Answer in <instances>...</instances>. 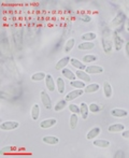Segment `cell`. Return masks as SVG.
Wrapping results in <instances>:
<instances>
[{
  "label": "cell",
  "mask_w": 129,
  "mask_h": 158,
  "mask_svg": "<svg viewBox=\"0 0 129 158\" xmlns=\"http://www.w3.org/2000/svg\"><path fill=\"white\" fill-rule=\"evenodd\" d=\"M112 35H113V45H114L115 51H117V52H119V51H121L122 48H123L124 41H123V39L119 37V33H117L116 31H113Z\"/></svg>",
  "instance_id": "cell-6"
},
{
  "label": "cell",
  "mask_w": 129,
  "mask_h": 158,
  "mask_svg": "<svg viewBox=\"0 0 129 158\" xmlns=\"http://www.w3.org/2000/svg\"><path fill=\"white\" fill-rule=\"evenodd\" d=\"M61 73H63V75L66 77L67 80H70V81H74V80H77V75H75V73L73 72L72 70H70V69L64 68L61 70Z\"/></svg>",
  "instance_id": "cell-19"
},
{
  "label": "cell",
  "mask_w": 129,
  "mask_h": 158,
  "mask_svg": "<svg viewBox=\"0 0 129 158\" xmlns=\"http://www.w3.org/2000/svg\"><path fill=\"white\" fill-rule=\"evenodd\" d=\"M125 19H126L125 14H124L123 12H119V14L114 17V19L112 21V23H111V27H112L113 29H116V28H119V27H122V25L124 24Z\"/></svg>",
  "instance_id": "cell-3"
},
{
  "label": "cell",
  "mask_w": 129,
  "mask_h": 158,
  "mask_svg": "<svg viewBox=\"0 0 129 158\" xmlns=\"http://www.w3.org/2000/svg\"><path fill=\"white\" fill-rule=\"evenodd\" d=\"M122 135H123L124 139L129 140V129H126V130H124L123 132H122Z\"/></svg>",
  "instance_id": "cell-35"
},
{
  "label": "cell",
  "mask_w": 129,
  "mask_h": 158,
  "mask_svg": "<svg viewBox=\"0 0 129 158\" xmlns=\"http://www.w3.org/2000/svg\"><path fill=\"white\" fill-rule=\"evenodd\" d=\"M111 115L113 117H117V118H122V117H126L128 116L129 112L125 109H119V108H115L111 110Z\"/></svg>",
  "instance_id": "cell-8"
},
{
  "label": "cell",
  "mask_w": 129,
  "mask_h": 158,
  "mask_svg": "<svg viewBox=\"0 0 129 158\" xmlns=\"http://www.w3.org/2000/svg\"><path fill=\"white\" fill-rule=\"evenodd\" d=\"M100 132H101V128H100V127H94V128H92L87 132V135H86V139L87 140H95L98 135H100Z\"/></svg>",
  "instance_id": "cell-14"
},
{
  "label": "cell",
  "mask_w": 129,
  "mask_h": 158,
  "mask_svg": "<svg viewBox=\"0 0 129 158\" xmlns=\"http://www.w3.org/2000/svg\"><path fill=\"white\" fill-rule=\"evenodd\" d=\"M74 45H75V41H74V39H68L66 41V43H64V53H70L71 51H72V48H74Z\"/></svg>",
  "instance_id": "cell-27"
},
{
  "label": "cell",
  "mask_w": 129,
  "mask_h": 158,
  "mask_svg": "<svg viewBox=\"0 0 129 158\" xmlns=\"http://www.w3.org/2000/svg\"><path fill=\"white\" fill-rule=\"evenodd\" d=\"M81 39L83 42H93L97 39V35L95 32H86L81 35Z\"/></svg>",
  "instance_id": "cell-23"
},
{
  "label": "cell",
  "mask_w": 129,
  "mask_h": 158,
  "mask_svg": "<svg viewBox=\"0 0 129 158\" xmlns=\"http://www.w3.org/2000/svg\"><path fill=\"white\" fill-rule=\"evenodd\" d=\"M126 29H127V31H129V19L127 21V27H126Z\"/></svg>",
  "instance_id": "cell-38"
},
{
  "label": "cell",
  "mask_w": 129,
  "mask_h": 158,
  "mask_svg": "<svg viewBox=\"0 0 129 158\" xmlns=\"http://www.w3.org/2000/svg\"><path fill=\"white\" fill-rule=\"evenodd\" d=\"M125 130V126L123 124H112V125L109 126L108 131L111 133H117V132H123Z\"/></svg>",
  "instance_id": "cell-17"
},
{
  "label": "cell",
  "mask_w": 129,
  "mask_h": 158,
  "mask_svg": "<svg viewBox=\"0 0 129 158\" xmlns=\"http://www.w3.org/2000/svg\"><path fill=\"white\" fill-rule=\"evenodd\" d=\"M85 71L88 74H100L103 72V67L97 66V64H90V66H86Z\"/></svg>",
  "instance_id": "cell-9"
},
{
  "label": "cell",
  "mask_w": 129,
  "mask_h": 158,
  "mask_svg": "<svg viewBox=\"0 0 129 158\" xmlns=\"http://www.w3.org/2000/svg\"><path fill=\"white\" fill-rule=\"evenodd\" d=\"M125 51H126V55L129 57V41L126 42V44H125Z\"/></svg>",
  "instance_id": "cell-37"
},
{
  "label": "cell",
  "mask_w": 129,
  "mask_h": 158,
  "mask_svg": "<svg viewBox=\"0 0 129 158\" xmlns=\"http://www.w3.org/2000/svg\"><path fill=\"white\" fill-rule=\"evenodd\" d=\"M101 110V108H99L98 106L97 103H95V102H93V103L89 104V111L93 113H96V112H99V111Z\"/></svg>",
  "instance_id": "cell-33"
},
{
  "label": "cell",
  "mask_w": 129,
  "mask_h": 158,
  "mask_svg": "<svg viewBox=\"0 0 129 158\" xmlns=\"http://www.w3.org/2000/svg\"><path fill=\"white\" fill-rule=\"evenodd\" d=\"M112 32L110 28H106L104 31H102V48L106 54H110L112 52Z\"/></svg>",
  "instance_id": "cell-1"
},
{
  "label": "cell",
  "mask_w": 129,
  "mask_h": 158,
  "mask_svg": "<svg viewBox=\"0 0 129 158\" xmlns=\"http://www.w3.org/2000/svg\"><path fill=\"white\" fill-rule=\"evenodd\" d=\"M44 81H45V87L48 90L54 92V90L56 89V82L54 81L52 74H46V77Z\"/></svg>",
  "instance_id": "cell-7"
},
{
  "label": "cell",
  "mask_w": 129,
  "mask_h": 158,
  "mask_svg": "<svg viewBox=\"0 0 129 158\" xmlns=\"http://www.w3.org/2000/svg\"><path fill=\"white\" fill-rule=\"evenodd\" d=\"M96 60H97V56L93 54H87V55H85V56H83V58H82V61H83L84 64L94 63V61H96Z\"/></svg>",
  "instance_id": "cell-31"
},
{
  "label": "cell",
  "mask_w": 129,
  "mask_h": 158,
  "mask_svg": "<svg viewBox=\"0 0 129 158\" xmlns=\"http://www.w3.org/2000/svg\"><path fill=\"white\" fill-rule=\"evenodd\" d=\"M40 99H41V102L43 104V106L48 110L52 109V99H51L50 95L45 92V90H42L40 93Z\"/></svg>",
  "instance_id": "cell-4"
},
{
  "label": "cell",
  "mask_w": 129,
  "mask_h": 158,
  "mask_svg": "<svg viewBox=\"0 0 129 158\" xmlns=\"http://www.w3.org/2000/svg\"><path fill=\"white\" fill-rule=\"evenodd\" d=\"M13 148H13V146H11V145H9V146H4V148H2L1 152H0V153H1V154H4V153H10L11 151L13 150Z\"/></svg>",
  "instance_id": "cell-34"
},
{
  "label": "cell",
  "mask_w": 129,
  "mask_h": 158,
  "mask_svg": "<svg viewBox=\"0 0 129 158\" xmlns=\"http://www.w3.org/2000/svg\"><path fill=\"white\" fill-rule=\"evenodd\" d=\"M103 95L106 98H111L113 95V88L109 82H104L103 83Z\"/></svg>",
  "instance_id": "cell-21"
},
{
  "label": "cell",
  "mask_w": 129,
  "mask_h": 158,
  "mask_svg": "<svg viewBox=\"0 0 129 158\" xmlns=\"http://www.w3.org/2000/svg\"><path fill=\"white\" fill-rule=\"evenodd\" d=\"M77 48L80 51H90L95 48V43L94 42H82L77 45Z\"/></svg>",
  "instance_id": "cell-22"
},
{
  "label": "cell",
  "mask_w": 129,
  "mask_h": 158,
  "mask_svg": "<svg viewBox=\"0 0 129 158\" xmlns=\"http://www.w3.org/2000/svg\"><path fill=\"white\" fill-rule=\"evenodd\" d=\"M89 104H87L86 102H82L80 104V114H81L82 118L87 119L88 115H89Z\"/></svg>",
  "instance_id": "cell-12"
},
{
  "label": "cell",
  "mask_w": 129,
  "mask_h": 158,
  "mask_svg": "<svg viewBox=\"0 0 129 158\" xmlns=\"http://www.w3.org/2000/svg\"><path fill=\"white\" fill-rule=\"evenodd\" d=\"M70 86L75 89H84L86 87V83L81 80H74V81H70Z\"/></svg>",
  "instance_id": "cell-25"
},
{
  "label": "cell",
  "mask_w": 129,
  "mask_h": 158,
  "mask_svg": "<svg viewBox=\"0 0 129 158\" xmlns=\"http://www.w3.org/2000/svg\"><path fill=\"white\" fill-rule=\"evenodd\" d=\"M83 94H84V89H73V90H71V92H69L68 94H66L64 99H66L67 101L70 102V101L75 100L77 98L81 97Z\"/></svg>",
  "instance_id": "cell-5"
},
{
  "label": "cell",
  "mask_w": 129,
  "mask_h": 158,
  "mask_svg": "<svg viewBox=\"0 0 129 158\" xmlns=\"http://www.w3.org/2000/svg\"><path fill=\"white\" fill-rule=\"evenodd\" d=\"M42 140H43L44 143L50 144V145H56V144L59 143V139L57 137H54V135H45Z\"/></svg>",
  "instance_id": "cell-20"
},
{
  "label": "cell",
  "mask_w": 129,
  "mask_h": 158,
  "mask_svg": "<svg viewBox=\"0 0 129 158\" xmlns=\"http://www.w3.org/2000/svg\"><path fill=\"white\" fill-rule=\"evenodd\" d=\"M69 111L73 114H80V106L75 103H70L69 104Z\"/></svg>",
  "instance_id": "cell-32"
},
{
  "label": "cell",
  "mask_w": 129,
  "mask_h": 158,
  "mask_svg": "<svg viewBox=\"0 0 129 158\" xmlns=\"http://www.w3.org/2000/svg\"><path fill=\"white\" fill-rule=\"evenodd\" d=\"M67 100L66 99H61V100H59L58 102H57L56 104H55V106H54V111L55 112H60V111H63L64 108L67 106Z\"/></svg>",
  "instance_id": "cell-28"
},
{
  "label": "cell",
  "mask_w": 129,
  "mask_h": 158,
  "mask_svg": "<svg viewBox=\"0 0 129 158\" xmlns=\"http://www.w3.org/2000/svg\"><path fill=\"white\" fill-rule=\"evenodd\" d=\"M46 74L44 72H37L35 74L31 75V81L32 82H41L43 80H45Z\"/></svg>",
  "instance_id": "cell-30"
},
{
  "label": "cell",
  "mask_w": 129,
  "mask_h": 158,
  "mask_svg": "<svg viewBox=\"0 0 129 158\" xmlns=\"http://www.w3.org/2000/svg\"><path fill=\"white\" fill-rule=\"evenodd\" d=\"M31 118L33 121H38L39 119V116H40V106L38 103H35L33 106H31Z\"/></svg>",
  "instance_id": "cell-24"
},
{
  "label": "cell",
  "mask_w": 129,
  "mask_h": 158,
  "mask_svg": "<svg viewBox=\"0 0 129 158\" xmlns=\"http://www.w3.org/2000/svg\"><path fill=\"white\" fill-rule=\"evenodd\" d=\"M79 124V117H77V114H71L70 119H69V125H70L71 129H75Z\"/></svg>",
  "instance_id": "cell-29"
},
{
  "label": "cell",
  "mask_w": 129,
  "mask_h": 158,
  "mask_svg": "<svg viewBox=\"0 0 129 158\" xmlns=\"http://www.w3.org/2000/svg\"><path fill=\"white\" fill-rule=\"evenodd\" d=\"M99 89H100V85L98 83H89L84 88V93L85 94H93V93H97Z\"/></svg>",
  "instance_id": "cell-16"
},
{
  "label": "cell",
  "mask_w": 129,
  "mask_h": 158,
  "mask_svg": "<svg viewBox=\"0 0 129 158\" xmlns=\"http://www.w3.org/2000/svg\"><path fill=\"white\" fill-rule=\"evenodd\" d=\"M57 124V119L56 118H46L43 119V121L40 123V127L42 129H48V128H52Z\"/></svg>",
  "instance_id": "cell-13"
},
{
  "label": "cell",
  "mask_w": 129,
  "mask_h": 158,
  "mask_svg": "<svg viewBox=\"0 0 129 158\" xmlns=\"http://www.w3.org/2000/svg\"><path fill=\"white\" fill-rule=\"evenodd\" d=\"M19 127V123L16 121H6L1 123L0 125V129L3 131H11L14 130V129H17Z\"/></svg>",
  "instance_id": "cell-2"
},
{
  "label": "cell",
  "mask_w": 129,
  "mask_h": 158,
  "mask_svg": "<svg viewBox=\"0 0 129 158\" xmlns=\"http://www.w3.org/2000/svg\"><path fill=\"white\" fill-rule=\"evenodd\" d=\"M123 156H124L123 151H117V152L115 153V155H114V157H116V158H119V157H123Z\"/></svg>",
  "instance_id": "cell-36"
},
{
  "label": "cell",
  "mask_w": 129,
  "mask_h": 158,
  "mask_svg": "<svg viewBox=\"0 0 129 158\" xmlns=\"http://www.w3.org/2000/svg\"><path fill=\"white\" fill-rule=\"evenodd\" d=\"M70 60H71L70 56H66V57H63L61 59H59V60L56 63V66H55L56 70H58V71L60 70L61 71L63 69H64L69 64H70Z\"/></svg>",
  "instance_id": "cell-11"
},
{
  "label": "cell",
  "mask_w": 129,
  "mask_h": 158,
  "mask_svg": "<svg viewBox=\"0 0 129 158\" xmlns=\"http://www.w3.org/2000/svg\"><path fill=\"white\" fill-rule=\"evenodd\" d=\"M56 88H57V92H58L60 95H63L64 93V89H66V84H64V81L61 79L60 77H57V80H56Z\"/></svg>",
  "instance_id": "cell-26"
},
{
  "label": "cell",
  "mask_w": 129,
  "mask_h": 158,
  "mask_svg": "<svg viewBox=\"0 0 129 158\" xmlns=\"http://www.w3.org/2000/svg\"><path fill=\"white\" fill-rule=\"evenodd\" d=\"M75 75H77V80H81V81L85 82V83H90L92 81V77L88 73H86L85 70H77L75 71Z\"/></svg>",
  "instance_id": "cell-10"
},
{
  "label": "cell",
  "mask_w": 129,
  "mask_h": 158,
  "mask_svg": "<svg viewBox=\"0 0 129 158\" xmlns=\"http://www.w3.org/2000/svg\"><path fill=\"white\" fill-rule=\"evenodd\" d=\"M70 64L72 67H74L77 70H85L86 69V64L83 63V61L79 60L77 58H71Z\"/></svg>",
  "instance_id": "cell-18"
},
{
  "label": "cell",
  "mask_w": 129,
  "mask_h": 158,
  "mask_svg": "<svg viewBox=\"0 0 129 158\" xmlns=\"http://www.w3.org/2000/svg\"><path fill=\"white\" fill-rule=\"evenodd\" d=\"M93 144L99 148H110V145H111L110 142L106 139H97V140L95 139L94 141H93Z\"/></svg>",
  "instance_id": "cell-15"
}]
</instances>
